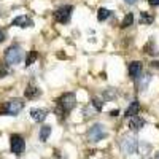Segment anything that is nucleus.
Wrapping results in <instances>:
<instances>
[{"mask_svg": "<svg viewBox=\"0 0 159 159\" xmlns=\"http://www.w3.org/2000/svg\"><path fill=\"white\" fill-rule=\"evenodd\" d=\"M75 105H76V97L73 92H67V94H64L59 100H57V108L56 111L59 115H65V113H69L75 108Z\"/></svg>", "mask_w": 159, "mask_h": 159, "instance_id": "f257e3e1", "label": "nucleus"}, {"mask_svg": "<svg viewBox=\"0 0 159 159\" xmlns=\"http://www.w3.org/2000/svg\"><path fill=\"white\" fill-rule=\"evenodd\" d=\"M22 108H24V102L21 99H11V100L5 102V105L2 107L0 113L7 115V116H16Z\"/></svg>", "mask_w": 159, "mask_h": 159, "instance_id": "f03ea898", "label": "nucleus"}, {"mask_svg": "<svg viewBox=\"0 0 159 159\" xmlns=\"http://www.w3.org/2000/svg\"><path fill=\"white\" fill-rule=\"evenodd\" d=\"M119 148H121L123 154H134L139 150V142L132 135H124L119 142Z\"/></svg>", "mask_w": 159, "mask_h": 159, "instance_id": "7ed1b4c3", "label": "nucleus"}, {"mask_svg": "<svg viewBox=\"0 0 159 159\" xmlns=\"http://www.w3.org/2000/svg\"><path fill=\"white\" fill-rule=\"evenodd\" d=\"M5 61L8 65H16L22 61V49L18 45H13L5 51Z\"/></svg>", "mask_w": 159, "mask_h": 159, "instance_id": "20e7f679", "label": "nucleus"}, {"mask_svg": "<svg viewBox=\"0 0 159 159\" xmlns=\"http://www.w3.org/2000/svg\"><path fill=\"white\" fill-rule=\"evenodd\" d=\"M105 135H107V130H105V127L102 124H92L88 130V140L92 142V143H97L100 140L105 139Z\"/></svg>", "mask_w": 159, "mask_h": 159, "instance_id": "39448f33", "label": "nucleus"}, {"mask_svg": "<svg viewBox=\"0 0 159 159\" xmlns=\"http://www.w3.org/2000/svg\"><path fill=\"white\" fill-rule=\"evenodd\" d=\"M72 11H73L72 5H62V7H59L54 11V19L59 24H67L70 21V18H72Z\"/></svg>", "mask_w": 159, "mask_h": 159, "instance_id": "423d86ee", "label": "nucleus"}, {"mask_svg": "<svg viewBox=\"0 0 159 159\" xmlns=\"http://www.w3.org/2000/svg\"><path fill=\"white\" fill-rule=\"evenodd\" d=\"M10 148H11V153L16 154V156H21L25 150V142L24 139L19 135V134H13L10 137Z\"/></svg>", "mask_w": 159, "mask_h": 159, "instance_id": "0eeeda50", "label": "nucleus"}, {"mask_svg": "<svg viewBox=\"0 0 159 159\" xmlns=\"http://www.w3.org/2000/svg\"><path fill=\"white\" fill-rule=\"evenodd\" d=\"M11 24H13V25H16V27H22V29H25V27H32V25H34V21H32L29 16L22 15V16H18V18L13 19Z\"/></svg>", "mask_w": 159, "mask_h": 159, "instance_id": "6e6552de", "label": "nucleus"}, {"mask_svg": "<svg viewBox=\"0 0 159 159\" xmlns=\"http://www.w3.org/2000/svg\"><path fill=\"white\" fill-rule=\"evenodd\" d=\"M140 73H142V62H139V61L130 62L129 64V75L134 80H137L140 76Z\"/></svg>", "mask_w": 159, "mask_h": 159, "instance_id": "1a4fd4ad", "label": "nucleus"}, {"mask_svg": "<svg viewBox=\"0 0 159 159\" xmlns=\"http://www.w3.org/2000/svg\"><path fill=\"white\" fill-rule=\"evenodd\" d=\"M46 115H48V111L43 110V108H32V110H30V116H32L34 121H37V123L45 121V119H46Z\"/></svg>", "mask_w": 159, "mask_h": 159, "instance_id": "9d476101", "label": "nucleus"}, {"mask_svg": "<svg viewBox=\"0 0 159 159\" xmlns=\"http://www.w3.org/2000/svg\"><path fill=\"white\" fill-rule=\"evenodd\" d=\"M145 126V121L142 118H139V116H132V118H129V127L130 129H134V130H139V129H142Z\"/></svg>", "mask_w": 159, "mask_h": 159, "instance_id": "9b49d317", "label": "nucleus"}, {"mask_svg": "<svg viewBox=\"0 0 159 159\" xmlns=\"http://www.w3.org/2000/svg\"><path fill=\"white\" fill-rule=\"evenodd\" d=\"M24 94H25V97L27 99H35V97H38L40 94H42V91H40L37 86H27L25 88V91H24Z\"/></svg>", "mask_w": 159, "mask_h": 159, "instance_id": "f8f14e48", "label": "nucleus"}, {"mask_svg": "<svg viewBox=\"0 0 159 159\" xmlns=\"http://www.w3.org/2000/svg\"><path fill=\"white\" fill-rule=\"evenodd\" d=\"M139 110H140V103H139V100H134V102H132V103L129 105V108L126 110V116H127V118L137 116Z\"/></svg>", "mask_w": 159, "mask_h": 159, "instance_id": "ddd939ff", "label": "nucleus"}, {"mask_svg": "<svg viewBox=\"0 0 159 159\" xmlns=\"http://www.w3.org/2000/svg\"><path fill=\"white\" fill-rule=\"evenodd\" d=\"M153 21H154V18H153L151 13H148V11H142L140 13V22L142 24H151Z\"/></svg>", "mask_w": 159, "mask_h": 159, "instance_id": "4468645a", "label": "nucleus"}, {"mask_svg": "<svg viewBox=\"0 0 159 159\" xmlns=\"http://www.w3.org/2000/svg\"><path fill=\"white\" fill-rule=\"evenodd\" d=\"M51 134V126H43L42 129H40V140L42 142H46L48 137Z\"/></svg>", "mask_w": 159, "mask_h": 159, "instance_id": "2eb2a0df", "label": "nucleus"}, {"mask_svg": "<svg viewBox=\"0 0 159 159\" xmlns=\"http://www.w3.org/2000/svg\"><path fill=\"white\" fill-rule=\"evenodd\" d=\"M110 15H111V11H110V10H107V8H100L99 13H97V19H99V21H105V19H108V18H110Z\"/></svg>", "mask_w": 159, "mask_h": 159, "instance_id": "dca6fc26", "label": "nucleus"}, {"mask_svg": "<svg viewBox=\"0 0 159 159\" xmlns=\"http://www.w3.org/2000/svg\"><path fill=\"white\" fill-rule=\"evenodd\" d=\"M132 22H134V15H132V13H127V15L124 16V19H123V22H121V27L126 29V27H129Z\"/></svg>", "mask_w": 159, "mask_h": 159, "instance_id": "f3484780", "label": "nucleus"}, {"mask_svg": "<svg viewBox=\"0 0 159 159\" xmlns=\"http://www.w3.org/2000/svg\"><path fill=\"white\" fill-rule=\"evenodd\" d=\"M38 57V54H37V51L34 49V51H30V54L27 56V61H25V65H27V67H29V65H32L34 62H35V59Z\"/></svg>", "mask_w": 159, "mask_h": 159, "instance_id": "a211bd4d", "label": "nucleus"}, {"mask_svg": "<svg viewBox=\"0 0 159 159\" xmlns=\"http://www.w3.org/2000/svg\"><path fill=\"white\" fill-rule=\"evenodd\" d=\"M91 105H92V107H94V110H97V111H100L102 110V100L100 99H97V97H94V99H92V102H91Z\"/></svg>", "mask_w": 159, "mask_h": 159, "instance_id": "6ab92c4d", "label": "nucleus"}, {"mask_svg": "<svg viewBox=\"0 0 159 159\" xmlns=\"http://www.w3.org/2000/svg\"><path fill=\"white\" fill-rule=\"evenodd\" d=\"M148 3L151 7H159V0H148Z\"/></svg>", "mask_w": 159, "mask_h": 159, "instance_id": "aec40b11", "label": "nucleus"}, {"mask_svg": "<svg viewBox=\"0 0 159 159\" xmlns=\"http://www.w3.org/2000/svg\"><path fill=\"white\" fill-rule=\"evenodd\" d=\"M5 40V34H3V30H0V43H2Z\"/></svg>", "mask_w": 159, "mask_h": 159, "instance_id": "412c9836", "label": "nucleus"}, {"mask_svg": "<svg viewBox=\"0 0 159 159\" xmlns=\"http://www.w3.org/2000/svg\"><path fill=\"white\" fill-rule=\"evenodd\" d=\"M110 115H111V116H116V115H119V110H111Z\"/></svg>", "mask_w": 159, "mask_h": 159, "instance_id": "4be33fe9", "label": "nucleus"}, {"mask_svg": "<svg viewBox=\"0 0 159 159\" xmlns=\"http://www.w3.org/2000/svg\"><path fill=\"white\" fill-rule=\"evenodd\" d=\"M124 2H127V3H135L137 0H124Z\"/></svg>", "mask_w": 159, "mask_h": 159, "instance_id": "5701e85b", "label": "nucleus"}, {"mask_svg": "<svg viewBox=\"0 0 159 159\" xmlns=\"http://www.w3.org/2000/svg\"><path fill=\"white\" fill-rule=\"evenodd\" d=\"M154 159H159V151L156 153V156H154Z\"/></svg>", "mask_w": 159, "mask_h": 159, "instance_id": "b1692460", "label": "nucleus"}]
</instances>
